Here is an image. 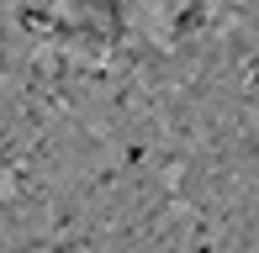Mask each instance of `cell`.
<instances>
[{
	"label": "cell",
	"mask_w": 259,
	"mask_h": 253,
	"mask_svg": "<svg viewBox=\"0 0 259 253\" xmlns=\"http://www.w3.org/2000/svg\"><path fill=\"white\" fill-rule=\"evenodd\" d=\"M191 6H196V0H116L122 27L133 32V37L154 42V48H169V42H175V27H180V16Z\"/></svg>",
	"instance_id": "cell-1"
}]
</instances>
